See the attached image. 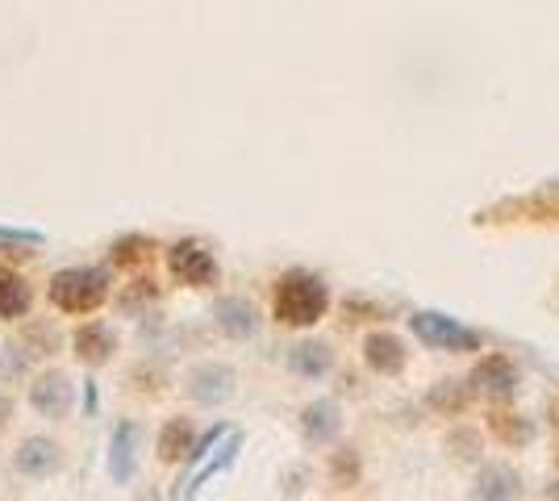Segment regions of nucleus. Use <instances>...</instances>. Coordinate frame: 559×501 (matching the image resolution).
<instances>
[{
  "label": "nucleus",
  "instance_id": "nucleus-21",
  "mask_svg": "<svg viewBox=\"0 0 559 501\" xmlns=\"http://www.w3.org/2000/svg\"><path fill=\"white\" fill-rule=\"evenodd\" d=\"M43 235L38 230H9V226H0V247H13V251H34V247H43Z\"/></svg>",
  "mask_w": 559,
  "mask_h": 501
},
{
  "label": "nucleus",
  "instance_id": "nucleus-13",
  "mask_svg": "<svg viewBox=\"0 0 559 501\" xmlns=\"http://www.w3.org/2000/svg\"><path fill=\"white\" fill-rule=\"evenodd\" d=\"M288 368L305 381H322L334 368V351H330V343H297L288 351Z\"/></svg>",
  "mask_w": 559,
  "mask_h": 501
},
{
  "label": "nucleus",
  "instance_id": "nucleus-2",
  "mask_svg": "<svg viewBox=\"0 0 559 501\" xmlns=\"http://www.w3.org/2000/svg\"><path fill=\"white\" fill-rule=\"evenodd\" d=\"M109 297V272L100 267H68L50 281V306L59 313H93Z\"/></svg>",
  "mask_w": 559,
  "mask_h": 501
},
{
  "label": "nucleus",
  "instance_id": "nucleus-11",
  "mask_svg": "<svg viewBox=\"0 0 559 501\" xmlns=\"http://www.w3.org/2000/svg\"><path fill=\"white\" fill-rule=\"evenodd\" d=\"M213 318H217L222 334H230V338H251V334L259 331L255 306L242 301V297H222V301L213 306Z\"/></svg>",
  "mask_w": 559,
  "mask_h": 501
},
{
  "label": "nucleus",
  "instance_id": "nucleus-22",
  "mask_svg": "<svg viewBox=\"0 0 559 501\" xmlns=\"http://www.w3.org/2000/svg\"><path fill=\"white\" fill-rule=\"evenodd\" d=\"M146 247H151L146 239H121L114 247V263H134V260H142V255H146Z\"/></svg>",
  "mask_w": 559,
  "mask_h": 501
},
{
  "label": "nucleus",
  "instance_id": "nucleus-16",
  "mask_svg": "<svg viewBox=\"0 0 559 501\" xmlns=\"http://www.w3.org/2000/svg\"><path fill=\"white\" fill-rule=\"evenodd\" d=\"M192 448H197L192 422H188V418H171L164 427V434H159V460H164V464H180V460L192 455Z\"/></svg>",
  "mask_w": 559,
  "mask_h": 501
},
{
  "label": "nucleus",
  "instance_id": "nucleus-3",
  "mask_svg": "<svg viewBox=\"0 0 559 501\" xmlns=\"http://www.w3.org/2000/svg\"><path fill=\"white\" fill-rule=\"evenodd\" d=\"M409 331L418 334L426 347H435V351H480V334L467 331L464 322H455V318H447V313H430L421 310L409 318Z\"/></svg>",
  "mask_w": 559,
  "mask_h": 501
},
{
  "label": "nucleus",
  "instance_id": "nucleus-17",
  "mask_svg": "<svg viewBox=\"0 0 559 501\" xmlns=\"http://www.w3.org/2000/svg\"><path fill=\"white\" fill-rule=\"evenodd\" d=\"M25 310H29V285H25L17 272L0 267V322L25 318Z\"/></svg>",
  "mask_w": 559,
  "mask_h": 501
},
{
  "label": "nucleus",
  "instance_id": "nucleus-20",
  "mask_svg": "<svg viewBox=\"0 0 559 501\" xmlns=\"http://www.w3.org/2000/svg\"><path fill=\"white\" fill-rule=\"evenodd\" d=\"M430 406H435V409H464L467 393H460V384H455V381H443L435 393H430Z\"/></svg>",
  "mask_w": 559,
  "mask_h": 501
},
{
  "label": "nucleus",
  "instance_id": "nucleus-18",
  "mask_svg": "<svg viewBox=\"0 0 559 501\" xmlns=\"http://www.w3.org/2000/svg\"><path fill=\"white\" fill-rule=\"evenodd\" d=\"M476 498H492V501H506V498H518L522 489H518V477H513V468H480V477H476V489H472Z\"/></svg>",
  "mask_w": 559,
  "mask_h": 501
},
{
  "label": "nucleus",
  "instance_id": "nucleus-4",
  "mask_svg": "<svg viewBox=\"0 0 559 501\" xmlns=\"http://www.w3.org/2000/svg\"><path fill=\"white\" fill-rule=\"evenodd\" d=\"M238 448H242V434H238V430H230V427H217L213 434H205V439H201V448H192V452H201V464L188 473V480L176 489V493H180V498L197 493V489H201L213 473L230 468L234 455H238Z\"/></svg>",
  "mask_w": 559,
  "mask_h": 501
},
{
  "label": "nucleus",
  "instance_id": "nucleus-1",
  "mask_svg": "<svg viewBox=\"0 0 559 501\" xmlns=\"http://www.w3.org/2000/svg\"><path fill=\"white\" fill-rule=\"evenodd\" d=\"M326 310H330V288L318 276H309V272L280 276L276 297H272L276 322H284V326H313V322L326 318Z\"/></svg>",
  "mask_w": 559,
  "mask_h": 501
},
{
  "label": "nucleus",
  "instance_id": "nucleus-19",
  "mask_svg": "<svg viewBox=\"0 0 559 501\" xmlns=\"http://www.w3.org/2000/svg\"><path fill=\"white\" fill-rule=\"evenodd\" d=\"M489 430L501 439V443H510V448H522V443H531L535 439V427L526 422V418H518V414H489Z\"/></svg>",
  "mask_w": 559,
  "mask_h": 501
},
{
  "label": "nucleus",
  "instance_id": "nucleus-8",
  "mask_svg": "<svg viewBox=\"0 0 559 501\" xmlns=\"http://www.w3.org/2000/svg\"><path fill=\"white\" fill-rule=\"evenodd\" d=\"M29 406L38 409L43 418H63L71 409V381L63 372H47L29 384Z\"/></svg>",
  "mask_w": 559,
  "mask_h": 501
},
{
  "label": "nucleus",
  "instance_id": "nucleus-15",
  "mask_svg": "<svg viewBox=\"0 0 559 501\" xmlns=\"http://www.w3.org/2000/svg\"><path fill=\"white\" fill-rule=\"evenodd\" d=\"M134 443H139V427L121 422L114 430V448H109V473H114L117 485H126L134 477Z\"/></svg>",
  "mask_w": 559,
  "mask_h": 501
},
{
  "label": "nucleus",
  "instance_id": "nucleus-7",
  "mask_svg": "<svg viewBox=\"0 0 559 501\" xmlns=\"http://www.w3.org/2000/svg\"><path fill=\"white\" fill-rule=\"evenodd\" d=\"M472 389L485 397H513L518 393V368L506 356H485L472 372Z\"/></svg>",
  "mask_w": 559,
  "mask_h": 501
},
{
  "label": "nucleus",
  "instance_id": "nucleus-23",
  "mask_svg": "<svg viewBox=\"0 0 559 501\" xmlns=\"http://www.w3.org/2000/svg\"><path fill=\"white\" fill-rule=\"evenodd\" d=\"M355 473H359V468H355V455H338V460H334V477L343 480H355Z\"/></svg>",
  "mask_w": 559,
  "mask_h": 501
},
{
  "label": "nucleus",
  "instance_id": "nucleus-12",
  "mask_svg": "<svg viewBox=\"0 0 559 501\" xmlns=\"http://www.w3.org/2000/svg\"><path fill=\"white\" fill-rule=\"evenodd\" d=\"M71 347H75V359H80V363H88V368H96V363L114 359V351H117V334L109 331V326H100V322H93V326H80V331H75V338H71Z\"/></svg>",
  "mask_w": 559,
  "mask_h": 501
},
{
  "label": "nucleus",
  "instance_id": "nucleus-9",
  "mask_svg": "<svg viewBox=\"0 0 559 501\" xmlns=\"http://www.w3.org/2000/svg\"><path fill=\"white\" fill-rule=\"evenodd\" d=\"M364 359H368V368L380 372V377H396V372L405 368L409 351H405V343H401L396 334L376 331V334H368V343H364Z\"/></svg>",
  "mask_w": 559,
  "mask_h": 501
},
{
  "label": "nucleus",
  "instance_id": "nucleus-10",
  "mask_svg": "<svg viewBox=\"0 0 559 501\" xmlns=\"http://www.w3.org/2000/svg\"><path fill=\"white\" fill-rule=\"evenodd\" d=\"M59 464H63V452L50 439H25L17 448V473H25V477H55Z\"/></svg>",
  "mask_w": 559,
  "mask_h": 501
},
{
  "label": "nucleus",
  "instance_id": "nucleus-14",
  "mask_svg": "<svg viewBox=\"0 0 559 501\" xmlns=\"http://www.w3.org/2000/svg\"><path fill=\"white\" fill-rule=\"evenodd\" d=\"M338 427L343 422H338V406L334 402H313V406L301 409V430L313 448H326L330 439L338 434Z\"/></svg>",
  "mask_w": 559,
  "mask_h": 501
},
{
  "label": "nucleus",
  "instance_id": "nucleus-5",
  "mask_svg": "<svg viewBox=\"0 0 559 501\" xmlns=\"http://www.w3.org/2000/svg\"><path fill=\"white\" fill-rule=\"evenodd\" d=\"M167 267H171V276L188 288L217 285V260H213L210 251H205L197 239L176 242V247L167 251Z\"/></svg>",
  "mask_w": 559,
  "mask_h": 501
},
{
  "label": "nucleus",
  "instance_id": "nucleus-6",
  "mask_svg": "<svg viewBox=\"0 0 559 501\" xmlns=\"http://www.w3.org/2000/svg\"><path fill=\"white\" fill-rule=\"evenodd\" d=\"M234 372L226 363H201L192 377H188V397L201 402V406H222L234 397Z\"/></svg>",
  "mask_w": 559,
  "mask_h": 501
},
{
  "label": "nucleus",
  "instance_id": "nucleus-24",
  "mask_svg": "<svg viewBox=\"0 0 559 501\" xmlns=\"http://www.w3.org/2000/svg\"><path fill=\"white\" fill-rule=\"evenodd\" d=\"M9 418H13V402H9L4 393H0V430L9 427Z\"/></svg>",
  "mask_w": 559,
  "mask_h": 501
}]
</instances>
